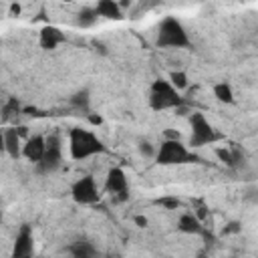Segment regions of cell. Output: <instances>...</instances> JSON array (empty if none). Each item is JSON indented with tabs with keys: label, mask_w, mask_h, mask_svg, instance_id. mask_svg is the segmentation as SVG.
<instances>
[{
	"label": "cell",
	"mask_w": 258,
	"mask_h": 258,
	"mask_svg": "<svg viewBox=\"0 0 258 258\" xmlns=\"http://www.w3.org/2000/svg\"><path fill=\"white\" fill-rule=\"evenodd\" d=\"M105 145L101 143V140H97V135H93L91 131H85L81 127L71 129V156L73 160H85L95 153H103Z\"/></svg>",
	"instance_id": "1"
},
{
	"label": "cell",
	"mask_w": 258,
	"mask_h": 258,
	"mask_svg": "<svg viewBox=\"0 0 258 258\" xmlns=\"http://www.w3.org/2000/svg\"><path fill=\"white\" fill-rule=\"evenodd\" d=\"M184 99L180 97L178 89L171 87V83L167 81H156L151 85L149 93V105L153 111H164V109H176L182 105Z\"/></svg>",
	"instance_id": "2"
},
{
	"label": "cell",
	"mask_w": 258,
	"mask_h": 258,
	"mask_svg": "<svg viewBox=\"0 0 258 258\" xmlns=\"http://www.w3.org/2000/svg\"><path fill=\"white\" fill-rule=\"evenodd\" d=\"M158 47H190V39H188L186 28L176 21L167 16V19L160 24V32H158Z\"/></svg>",
	"instance_id": "3"
},
{
	"label": "cell",
	"mask_w": 258,
	"mask_h": 258,
	"mask_svg": "<svg viewBox=\"0 0 258 258\" xmlns=\"http://www.w3.org/2000/svg\"><path fill=\"white\" fill-rule=\"evenodd\" d=\"M188 162H202L198 156H192L186 149V145L180 143V140H165L158 151V164L160 165H176V164H188Z\"/></svg>",
	"instance_id": "4"
},
{
	"label": "cell",
	"mask_w": 258,
	"mask_h": 258,
	"mask_svg": "<svg viewBox=\"0 0 258 258\" xmlns=\"http://www.w3.org/2000/svg\"><path fill=\"white\" fill-rule=\"evenodd\" d=\"M190 123H192V140H190V145L194 147H202L206 143H214L220 140V133L214 131V127L206 121L204 113H192L190 117Z\"/></svg>",
	"instance_id": "5"
},
{
	"label": "cell",
	"mask_w": 258,
	"mask_h": 258,
	"mask_svg": "<svg viewBox=\"0 0 258 258\" xmlns=\"http://www.w3.org/2000/svg\"><path fill=\"white\" fill-rule=\"evenodd\" d=\"M61 165V140L59 135H48L45 140V153L37 162L41 174H50Z\"/></svg>",
	"instance_id": "6"
},
{
	"label": "cell",
	"mask_w": 258,
	"mask_h": 258,
	"mask_svg": "<svg viewBox=\"0 0 258 258\" xmlns=\"http://www.w3.org/2000/svg\"><path fill=\"white\" fill-rule=\"evenodd\" d=\"M105 190L109 194H115V202H125L129 198V190H127V178L123 174V169L113 167L107 174V182H105Z\"/></svg>",
	"instance_id": "7"
},
{
	"label": "cell",
	"mask_w": 258,
	"mask_h": 258,
	"mask_svg": "<svg viewBox=\"0 0 258 258\" xmlns=\"http://www.w3.org/2000/svg\"><path fill=\"white\" fill-rule=\"evenodd\" d=\"M73 198L79 204H95L99 200V192H97V186L95 180L91 176H85L81 178L75 186H73Z\"/></svg>",
	"instance_id": "8"
},
{
	"label": "cell",
	"mask_w": 258,
	"mask_h": 258,
	"mask_svg": "<svg viewBox=\"0 0 258 258\" xmlns=\"http://www.w3.org/2000/svg\"><path fill=\"white\" fill-rule=\"evenodd\" d=\"M12 254L16 258H21V256H30L32 254V234H30V226H23L19 236H16V242H14V250Z\"/></svg>",
	"instance_id": "9"
},
{
	"label": "cell",
	"mask_w": 258,
	"mask_h": 258,
	"mask_svg": "<svg viewBox=\"0 0 258 258\" xmlns=\"http://www.w3.org/2000/svg\"><path fill=\"white\" fill-rule=\"evenodd\" d=\"M65 41V34L57 28V26H50L47 24L43 30H41V47L47 48V50H53L57 45H61Z\"/></svg>",
	"instance_id": "10"
},
{
	"label": "cell",
	"mask_w": 258,
	"mask_h": 258,
	"mask_svg": "<svg viewBox=\"0 0 258 258\" xmlns=\"http://www.w3.org/2000/svg\"><path fill=\"white\" fill-rule=\"evenodd\" d=\"M23 153H24V158L28 162L37 164L43 158V153H45V137H41V135L30 137V140L26 141V145H24V149H23Z\"/></svg>",
	"instance_id": "11"
},
{
	"label": "cell",
	"mask_w": 258,
	"mask_h": 258,
	"mask_svg": "<svg viewBox=\"0 0 258 258\" xmlns=\"http://www.w3.org/2000/svg\"><path fill=\"white\" fill-rule=\"evenodd\" d=\"M95 12L99 16H105V19H113V21L123 19V12H121V8H119L117 0H99Z\"/></svg>",
	"instance_id": "12"
},
{
	"label": "cell",
	"mask_w": 258,
	"mask_h": 258,
	"mask_svg": "<svg viewBox=\"0 0 258 258\" xmlns=\"http://www.w3.org/2000/svg\"><path fill=\"white\" fill-rule=\"evenodd\" d=\"M4 151L10 158L19 160L21 156V137L16 133V129H6L4 131Z\"/></svg>",
	"instance_id": "13"
},
{
	"label": "cell",
	"mask_w": 258,
	"mask_h": 258,
	"mask_svg": "<svg viewBox=\"0 0 258 258\" xmlns=\"http://www.w3.org/2000/svg\"><path fill=\"white\" fill-rule=\"evenodd\" d=\"M180 230L186 232V234H202V222L198 216L194 214H184L180 218Z\"/></svg>",
	"instance_id": "14"
},
{
	"label": "cell",
	"mask_w": 258,
	"mask_h": 258,
	"mask_svg": "<svg viewBox=\"0 0 258 258\" xmlns=\"http://www.w3.org/2000/svg\"><path fill=\"white\" fill-rule=\"evenodd\" d=\"M162 2H164V0H137L135 8L131 10L133 19H140V16H141L143 12H149V10H153L156 6H160Z\"/></svg>",
	"instance_id": "15"
},
{
	"label": "cell",
	"mask_w": 258,
	"mask_h": 258,
	"mask_svg": "<svg viewBox=\"0 0 258 258\" xmlns=\"http://www.w3.org/2000/svg\"><path fill=\"white\" fill-rule=\"evenodd\" d=\"M95 21H97V12H95V8H83V10L79 12V16H77V24H79L81 28H89V26H93Z\"/></svg>",
	"instance_id": "16"
},
{
	"label": "cell",
	"mask_w": 258,
	"mask_h": 258,
	"mask_svg": "<svg viewBox=\"0 0 258 258\" xmlns=\"http://www.w3.org/2000/svg\"><path fill=\"white\" fill-rule=\"evenodd\" d=\"M69 250H71V254L77 256V258H91V256H95V248L89 242H77Z\"/></svg>",
	"instance_id": "17"
},
{
	"label": "cell",
	"mask_w": 258,
	"mask_h": 258,
	"mask_svg": "<svg viewBox=\"0 0 258 258\" xmlns=\"http://www.w3.org/2000/svg\"><path fill=\"white\" fill-rule=\"evenodd\" d=\"M214 95H216V99L222 101V103H232V101H234L232 89H230V85H226V83L216 85V87H214Z\"/></svg>",
	"instance_id": "18"
},
{
	"label": "cell",
	"mask_w": 258,
	"mask_h": 258,
	"mask_svg": "<svg viewBox=\"0 0 258 258\" xmlns=\"http://www.w3.org/2000/svg\"><path fill=\"white\" fill-rule=\"evenodd\" d=\"M71 105L75 109H81V111H87L89 109V93L87 91H79L71 97Z\"/></svg>",
	"instance_id": "19"
},
{
	"label": "cell",
	"mask_w": 258,
	"mask_h": 258,
	"mask_svg": "<svg viewBox=\"0 0 258 258\" xmlns=\"http://www.w3.org/2000/svg\"><path fill=\"white\" fill-rule=\"evenodd\" d=\"M2 119L4 121H8L10 117H14V115H19L21 113V103H19V99H14V97H10L8 99V103L4 105V109H2Z\"/></svg>",
	"instance_id": "20"
},
{
	"label": "cell",
	"mask_w": 258,
	"mask_h": 258,
	"mask_svg": "<svg viewBox=\"0 0 258 258\" xmlns=\"http://www.w3.org/2000/svg\"><path fill=\"white\" fill-rule=\"evenodd\" d=\"M169 83H171V87H174V89L182 91V89L188 87V77H186V73H182V71H174V73L169 75Z\"/></svg>",
	"instance_id": "21"
},
{
	"label": "cell",
	"mask_w": 258,
	"mask_h": 258,
	"mask_svg": "<svg viewBox=\"0 0 258 258\" xmlns=\"http://www.w3.org/2000/svg\"><path fill=\"white\" fill-rule=\"evenodd\" d=\"M216 156L220 158V162H224L226 165H230V167H234L236 165V160H234V156H232V151H228V149H216Z\"/></svg>",
	"instance_id": "22"
},
{
	"label": "cell",
	"mask_w": 258,
	"mask_h": 258,
	"mask_svg": "<svg viewBox=\"0 0 258 258\" xmlns=\"http://www.w3.org/2000/svg\"><path fill=\"white\" fill-rule=\"evenodd\" d=\"M156 204L164 206V208H167V210H176V208H180V200H178V198H169V196L160 198Z\"/></svg>",
	"instance_id": "23"
},
{
	"label": "cell",
	"mask_w": 258,
	"mask_h": 258,
	"mask_svg": "<svg viewBox=\"0 0 258 258\" xmlns=\"http://www.w3.org/2000/svg\"><path fill=\"white\" fill-rule=\"evenodd\" d=\"M140 151H141V156H145V158H151V156H153V147H151V143H147V141H141V143H140Z\"/></svg>",
	"instance_id": "24"
},
{
	"label": "cell",
	"mask_w": 258,
	"mask_h": 258,
	"mask_svg": "<svg viewBox=\"0 0 258 258\" xmlns=\"http://www.w3.org/2000/svg\"><path fill=\"white\" fill-rule=\"evenodd\" d=\"M240 230V224L238 222H232V224H228L226 228H224V234H234V232H238Z\"/></svg>",
	"instance_id": "25"
},
{
	"label": "cell",
	"mask_w": 258,
	"mask_h": 258,
	"mask_svg": "<svg viewBox=\"0 0 258 258\" xmlns=\"http://www.w3.org/2000/svg\"><path fill=\"white\" fill-rule=\"evenodd\" d=\"M133 220H135V224L140 226V228H145V226H147V218H145V216H135Z\"/></svg>",
	"instance_id": "26"
},
{
	"label": "cell",
	"mask_w": 258,
	"mask_h": 258,
	"mask_svg": "<svg viewBox=\"0 0 258 258\" xmlns=\"http://www.w3.org/2000/svg\"><path fill=\"white\" fill-rule=\"evenodd\" d=\"M165 140H180V133H178V131L167 129V131H165Z\"/></svg>",
	"instance_id": "27"
},
{
	"label": "cell",
	"mask_w": 258,
	"mask_h": 258,
	"mask_svg": "<svg viewBox=\"0 0 258 258\" xmlns=\"http://www.w3.org/2000/svg\"><path fill=\"white\" fill-rule=\"evenodd\" d=\"M89 123H93V125H101V123H103V119H101L99 115H89Z\"/></svg>",
	"instance_id": "28"
},
{
	"label": "cell",
	"mask_w": 258,
	"mask_h": 258,
	"mask_svg": "<svg viewBox=\"0 0 258 258\" xmlns=\"http://www.w3.org/2000/svg\"><path fill=\"white\" fill-rule=\"evenodd\" d=\"M21 14V4H12L10 6V16H19Z\"/></svg>",
	"instance_id": "29"
},
{
	"label": "cell",
	"mask_w": 258,
	"mask_h": 258,
	"mask_svg": "<svg viewBox=\"0 0 258 258\" xmlns=\"http://www.w3.org/2000/svg\"><path fill=\"white\" fill-rule=\"evenodd\" d=\"M16 133H19V137H26V135H28V131H26L24 125H23V127H16Z\"/></svg>",
	"instance_id": "30"
},
{
	"label": "cell",
	"mask_w": 258,
	"mask_h": 258,
	"mask_svg": "<svg viewBox=\"0 0 258 258\" xmlns=\"http://www.w3.org/2000/svg\"><path fill=\"white\" fill-rule=\"evenodd\" d=\"M0 151H4V131H0Z\"/></svg>",
	"instance_id": "31"
},
{
	"label": "cell",
	"mask_w": 258,
	"mask_h": 258,
	"mask_svg": "<svg viewBox=\"0 0 258 258\" xmlns=\"http://www.w3.org/2000/svg\"><path fill=\"white\" fill-rule=\"evenodd\" d=\"M65 2H73V0H65Z\"/></svg>",
	"instance_id": "32"
}]
</instances>
